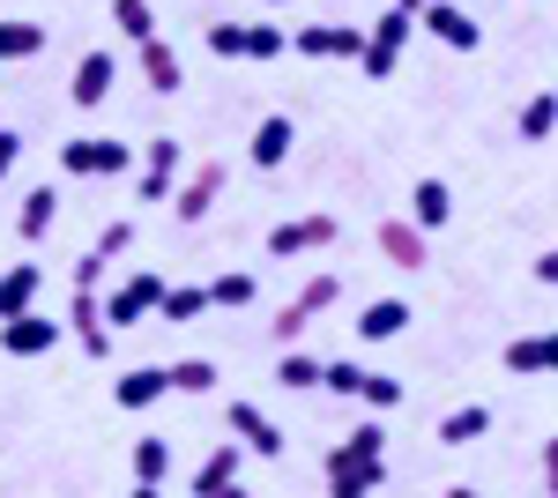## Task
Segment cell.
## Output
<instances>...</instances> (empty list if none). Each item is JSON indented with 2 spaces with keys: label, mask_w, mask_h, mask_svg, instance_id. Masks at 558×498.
<instances>
[{
  "label": "cell",
  "mask_w": 558,
  "mask_h": 498,
  "mask_svg": "<svg viewBox=\"0 0 558 498\" xmlns=\"http://www.w3.org/2000/svg\"><path fill=\"white\" fill-rule=\"evenodd\" d=\"M387 484V432L380 424H357L343 447L328 454V498H365Z\"/></svg>",
  "instance_id": "obj_1"
},
{
  "label": "cell",
  "mask_w": 558,
  "mask_h": 498,
  "mask_svg": "<svg viewBox=\"0 0 558 498\" xmlns=\"http://www.w3.org/2000/svg\"><path fill=\"white\" fill-rule=\"evenodd\" d=\"M410 31H417V15H410V8H387L380 23L365 31V52H357V68H365L373 83H387V75L402 68V45H410Z\"/></svg>",
  "instance_id": "obj_2"
},
{
  "label": "cell",
  "mask_w": 558,
  "mask_h": 498,
  "mask_svg": "<svg viewBox=\"0 0 558 498\" xmlns=\"http://www.w3.org/2000/svg\"><path fill=\"white\" fill-rule=\"evenodd\" d=\"M134 157L128 142H112V134H75V142H60V171L68 179H120Z\"/></svg>",
  "instance_id": "obj_3"
},
{
  "label": "cell",
  "mask_w": 558,
  "mask_h": 498,
  "mask_svg": "<svg viewBox=\"0 0 558 498\" xmlns=\"http://www.w3.org/2000/svg\"><path fill=\"white\" fill-rule=\"evenodd\" d=\"M336 297H343V276H313V283H305V291L291 297V305H283L276 320H268V335H276V342H299V335L313 328V320H320V313H328Z\"/></svg>",
  "instance_id": "obj_4"
},
{
  "label": "cell",
  "mask_w": 558,
  "mask_h": 498,
  "mask_svg": "<svg viewBox=\"0 0 558 498\" xmlns=\"http://www.w3.org/2000/svg\"><path fill=\"white\" fill-rule=\"evenodd\" d=\"M60 335H68V320H52V313H8L0 320V350L8 357H45V350H60Z\"/></svg>",
  "instance_id": "obj_5"
},
{
  "label": "cell",
  "mask_w": 558,
  "mask_h": 498,
  "mask_svg": "<svg viewBox=\"0 0 558 498\" xmlns=\"http://www.w3.org/2000/svg\"><path fill=\"white\" fill-rule=\"evenodd\" d=\"M157 291H165V276H128V283H120L112 297L97 291V313H105V328H134V320H149V313H157Z\"/></svg>",
  "instance_id": "obj_6"
},
{
  "label": "cell",
  "mask_w": 558,
  "mask_h": 498,
  "mask_svg": "<svg viewBox=\"0 0 558 498\" xmlns=\"http://www.w3.org/2000/svg\"><path fill=\"white\" fill-rule=\"evenodd\" d=\"M417 23H425L439 45H454V52H476V45H484V23H476L470 8H454V0H425Z\"/></svg>",
  "instance_id": "obj_7"
},
{
  "label": "cell",
  "mask_w": 558,
  "mask_h": 498,
  "mask_svg": "<svg viewBox=\"0 0 558 498\" xmlns=\"http://www.w3.org/2000/svg\"><path fill=\"white\" fill-rule=\"evenodd\" d=\"M291 45H299L305 60H357L365 52V31L357 23H305Z\"/></svg>",
  "instance_id": "obj_8"
},
{
  "label": "cell",
  "mask_w": 558,
  "mask_h": 498,
  "mask_svg": "<svg viewBox=\"0 0 558 498\" xmlns=\"http://www.w3.org/2000/svg\"><path fill=\"white\" fill-rule=\"evenodd\" d=\"M320 246H336V216H291V223L268 231V253H276V260H291V253H320Z\"/></svg>",
  "instance_id": "obj_9"
},
{
  "label": "cell",
  "mask_w": 558,
  "mask_h": 498,
  "mask_svg": "<svg viewBox=\"0 0 558 498\" xmlns=\"http://www.w3.org/2000/svg\"><path fill=\"white\" fill-rule=\"evenodd\" d=\"M223 179H231L223 165H202V171H194V179L172 194V216H179V223H209V208L223 202Z\"/></svg>",
  "instance_id": "obj_10"
},
{
  "label": "cell",
  "mask_w": 558,
  "mask_h": 498,
  "mask_svg": "<svg viewBox=\"0 0 558 498\" xmlns=\"http://www.w3.org/2000/svg\"><path fill=\"white\" fill-rule=\"evenodd\" d=\"M223 424H231V439H239L246 454H260V461L283 454V432H276V424H268V410H254V402H231V416H223Z\"/></svg>",
  "instance_id": "obj_11"
},
{
  "label": "cell",
  "mask_w": 558,
  "mask_h": 498,
  "mask_svg": "<svg viewBox=\"0 0 558 498\" xmlns=\"http://www.w3.org/2000/svg\"><path fill=\"white\" fill-rule=\"evenodd\" d=\"M112 83H120V60H112V52H83V68H75V83H68V97H75L83 112H97V105L112 97Z\"/></svg>",
  "instance_id": "obj_12"
},
{
  "label": "cell",
  "mask_w": 558,
  "mask_h": 498,
  "mask_svg": "<svg viewBox=\"0 0 558 498\" xmlns=\"http://www.w3.org/2000/svg\"><path fill=\"white\" fill-rule=\"evenodd\" d=\"M68 328H75V342H83L89 357H112V328H105V313H97V291H83V283L68 297Z\"/></svg>",
  "instance_id": "obj_13"
},
{
  "label": "cell",
  "mask_w": 558,
  "mask_h": 498,
  "mask_svg": "<svg viewBox=\"0 0 558 498\" xmlns=\"http://www.w3.org/2000/svg\"><path fill=\"white\" fill-rule=\"evenodd\" d=\"M179 165H186V149H179L172 134H157V142H149V165H142V202H172Z\"/></svg>",
  "instance_id": "obj_14"
},
{
  "label": "cell",
  "mask_w": 558,
  "mask_h": 498,
  "mask_svg": "<svg viewBox=\"0 0 558 498\" xmlns=\"http://www.w3.org/2000/svg\"><path fill=\"white\" fill-rule=\"evenodd\" d=\"M142 83L157 89V97H179V83H186V60H179V52L157 38V31L142 38Z\"/></svg>",
  "instance_id": "obj_15"
},
{
  "label": "cell",
  "mask_w": 558,
  "mask_h": 498,
  "mask_svg": "<svg viewBox=\"0 0 558 498\" xmlns=\"http://www.w3.org/2000/svg\"><path fill=\"white\" fill-rule=\"evenodd\" d=\"M239 469H246V447H239V439H223V447L194 469V498H223L231 484H239Z\"/></svg>",
  "instance_id": "obj_16"
},
{
  "label": "cell",
  "mask_w": 558,
  "mask_h": 498,
  "mask_svg": "<svg viewBox=\"0 0 558 498\" xmlns=\"http://www.w3.org/2000/svg\"><path fill=\"white\" fill-rule=\"evenodd\" d=\"M291 142H299V126H291V112H268V120L254 126V142H246V157H254L260 171H276L283 157H291Z\"/></svg>",
  "instance_id": "obj_17"
},
{
  "label": "cell",
  "mask_w": 558,
  "mask_h": 498,
  "mask_svg": "<svg viewBox=\"0 0 558 498\" xmlns=\"http://www.w3.org/2000/svg\"><path fill=\"white\" fill-rule=\"evenodd\" d=\"M165 394H172V373H165V365H134V373H120V387H112L120 410H149V402H165Z\"/></svg>",
  "instance_id": "obj_18"
},
{
  "label": "cell",
  "mask_w": 558,
  "mask_h": 498,
  "mask_svg": "<svg viewBox=\"0 0 558 498\" xmlns=\"http://www.w3.org/2000/svg\"><path fill=\"white\" fill-rule=\"evenodd\" d=\"M380 253L395 260V268H425L432 253H425V231L410 223V216H387L380 223Z\"/></svg>",
  "instance_id": "obj_19"
},
{
  "label": "cell",
  "mask_w": 558,
  "mask_h": 498,
  "mask_svg": "<svg viewBox=\"0 0 558 498\" xmlns=\"http://www.w3.org/2000/svg\"><path fill=\"white\" fill-rule=\"evenodd\" d=\"M52 223H60V186L45 179V186H31V194H23V208H15V231H23V239L38 246Z\"/></svg>",
  "instance_id": "obj_20"
},
{
  "label": "cell",
  "mask_w": 558,
  "mask_h": 498,
  "mask_svg": "<svg viewBox=\"0 0 558 498\" xmlns=\"http://www.w3.org/2000/svg\"><path fill=\"white\" fill-rule=\"evenodd\" d=\"M38 291H45V268L38 260H15V268L0 276V320H8V313H31Z\"/></svg>",
  "instance_id": "obj_21"
},
{
  "label": "cell",
  "mask_w": 558,
  "mask_h": 498,
  "mask_svg": "<svg viewBox=\"0 0 558 498\" xmlns=\"http://www.w3.org/2000/svg\"><path fill=\"white\" fill-rule=\"evenodd\" d=\"M551 365H558L551 335H521V342H507V373H514V379H544Z\"/></svg>",
  "instance_id": "obj_22"
},
{
  "label": "cell",
  "mask_w": 558,
  "mask_h": 498,
  "mask_svg": "<svg viewBox=\"0 0 558 498\" xmlns=\"http://www.w3.org/2000/svg\"><path fill=\"white\" fill-rule=\"evenodd\" d=\"M447 216H454V194H447V179H417V186H410V223H417V231H439Z\"/></svg>",
  "instance_id": "obj_23"
},
{
  "label": "cell",
  "mask_w": 558,
  "mask_h": 498,
  "mask_svg": "<svg viewBox=\"0 0 558 498\" xmlns=\"http://www.w3.org/2000/svg\"><path fill=\"white\" fill-rule=\"evenodd\" d=\"M165 476H172V439H134V491L157 498Z\"/></svg>",
  "instance_id": "obj_24"
},
{
  "label": "cell",
  "mask_w": 558,
  "mask_h": 498,
  "mask_svg": "<svg viewBox=\"0 0 558 498\" xmlns=\"http://www.w3.org/2000/svg\"><path fill=\"white\" fill-rule=\"evenodd\" d=\"M402 328H410V305H402V297H373V305L357 313V335H365V342H395Z\"/></svg>",
  "instance_id": "obj_25"
},
{
  "label": "cell",
  "mask_w": 558,
  "mask_h": 498,
  "mask_svg": "<svg viewBox=\"0 0 558 498\" xmlns=\"http://www.w3.org/2000/svg\"><path fill=\"white\" fill-rule=\"evenodd\" d=\"M202 313H209V291H202V283H165V291H157V320H172V328L202 320Z\"/></svg>",
  "instance_id": "obj_26"
},
{
  "label": "cell",
  "mask_w": 558,
  "mask_h": 498,
  "mask_svg": "<svg viewBox=\"0 0 558 498\" xmlns=\"http://www.w3.org/2000/svg\"><path fill=\"white\" fill-rule=\"evenodd\" d=\"M484 432H492V410H484V402L439 416V447H470V439H484Z\"/></svg>",
  "instance_id": "obj_27"
},
{
  "label": "cell",
  "mask_w": 558,
  "mask_h": 498,
  "mask_svg": "<svg viewBox=\"0 0 558 498\" xmlns=\"http://www.w3.org/2000/svg\"><path fill=\"white\" fill-rule=\"evenodd\" d=\"M276 387H291V394H305V387H320V357H305L299 342H283V365H276Z\"/></svg>",
  "instance_id": "obj_28"
},
{
  "label": "cell",
  "mask_w": 558,
  "mask_h": 498,
  "mask_svg": "<svg viewBox=\"0 0 558 498\" xmlns=\"http://www.w3.org/2000/svg\"><path fill=\"white\" fill-rule=\"evenodd\" d=\"M551 126H558V105H551V89H536L521 105V142H551Z\"/></svg>",
  "instance_id": "obj_29"
},
{
  "label": "cell",
  "mask_w": 558,
  "mask_h": 498,
  "mask_svg": "<svg viewBox=\"0 0 558 498\" xmlns=\"http://www.w3.org/2000/svg\"><path fill=\"white\" fill-rule=\"evenodd\" d=\"M350 402H365V410H395V402H402V379L365 365V379H357V394H350Z\"/></svg>",
  "instance_id": "obj_30"
},
{
  "label": "cell",
  "mask_w": 558,
  "mask_h": 498,
  "mask_svg": "<svg viewBox=\"0 0 558 498\" xmlns=\"http://www.w3.org/2000/svg\"><path fill=\"white\" fill-rule=\"evenodd\" d=\"M45 52V23H0V60H31Z\"/></svg>",
  "instance_id": "obj_31"
},
{
  "label": "cell",
  "mask_w": 558,
  "mask_h": 498,
  "mask_svg": "<svg viewBox=\"0 0 558 498\" xmlns=\"http://www.w3.org/2000/svg\"><path fill=\"white\" fill-rule=\"evenodd\" d=\"M202 291H209V305H231V313H239V305H254V276H239V268H223L216 283H202Z\"/></svg>",
  "instance_id": "obj_32"
},
{
  "label": "cell",
  "mask_w": 558,
  "mask_h": 498,
  "mask_svg": "<svg viewBox=\"0 0 558 498\" xmlns=\"http://www.w3.org/2000/svg\"><path fill=\"white\" fill-rule=\"evenodd\" d=\"M283 45H291L283 23H246V52H239V60H276Z\"/></svg>",
  "instance_id": "obj_33"
},
{
  "label": "cell",
  "mask_w": 558,
  "mask_h": 498,
  "mask_svg": "<svg viewBox=\"0 0 558 498\" xmlns=\"http://www.w3.org/2000/svg\"><path fill=\"white\" fill-rule=\"evenodd\" d=\"M165 373H172L179 394H209V387H216V365H209V357H179V365H165Z\"/></svg>",
  "instance_id": "obj_34"
},
{
  "label": "cell",
  "mask_w": 558,
  "mask_h": 498,
  "mask_svg": "<svg viewBox=\"0 0 558 498\" xmlns=\"http://www.w3.org/2000/svg\"><path fill=\"white\" fill-rule=\"evenodd\" d=\"M112 23H120V38H149V31H157V15H149V0H112Z\"/></svg>",
  "instance_id": "obj_35"
},
{
  "label": "cell",
  "mask_w": 558,
  "mask_h": 498,
  "mask_svg": "<svg viewBox=\"0 0 558 498\" xmlns=\"http://www.w3.org/2000/svg\"><path fill=\"white\" fill-rule=\"evenodd\" d=\"M357 379H365V365H357V357H336V365H320V387H328V394H357Z\"/></svg>",
  "instance_id": "obj_36"
},
{
  "label": "cell",
  "mask_w": 558,
  "mask_h": 498,
  "mask_svg": "<svg viewBox=\"0 0 558 498\" xmlns=\"http://www.w3.org/2000/svg\"><path fill=\"white\" fill-rule=\"evenodd\" d=\"M209 52L216 60H239L246 52V23H209Z\"/></svg>",
  "instance_id": "obj_37"
},
{
  "label": "cell",
  "mask_w": 558,
  "mask_h": 498,
  "mask_svg": "<svg viewBox=\"0 0 558 498\" xmlns=\"http://www.w3.org/2000/svg\"><path fill=\"white\" fill-rule=\"evenodd\" d=\"M105 276H112V253H97V246H89L83 260H75V283H83V291H105Z\"/></svg>",
  "instance_id": "obj_38"
},
{
  "label": "cell",
  "mask_w": 558,
  "mask_h": 498,
  "mask_svg": "<svg viewBox=\"0 0 558 498\" xmlns=\"http://www.w3.org/2000/svg\"><path fill=\"white\" fill-rule=\"evenodd\" d=\"M128 246H134V223H128V216H112V223L97 231V253H128Z\"/></svg>",
  "instance_id": "obj_39"
},
{
  "label": "cell",
  "mask_w": 558,
  "mask_h": 498,
  "mask_svg": "<svg viewBox=\"0 0 558 498\" xmlns=\"http://www.w3.org/2000/svg\"><path fill=\"white\" fill-rule=\"evenodd\" d=\"M15 165H23V134H15V126H0V179H8Z\"/></svg>",
  "instance_id": "obj_40"
},
{
  "label": "cell",
  "mask_w": 558,
  "mask_h": 498,
  "mask_svg": "<svg viewBox=\"0 0 558 498\" xmlns=\"http://www.w3.org/2000/svg\"><path fill=\"white\" fill-rule=\"evenodd\" d=\"M395 8H410V15H417V8H425V0H395Z\"/></svg>",
  "instance_id": "obj_41"
},
{
  "label": "cell",
  "mask_w": 558,
  "mask_h": 498,
  "mask_svg": "<svg viewBox=\"0 0 558 498\" xmlns=\"http://www.w3.org/2000/svg\"><path fill=\"white\" fill-rule=\"evenodd\" d=\"M268 8H291V0H268Z\"/></svg>",
  "instance_id": "obj_42"
}]
</instances>
